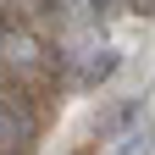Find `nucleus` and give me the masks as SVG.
I'll return each mask as SVG.
<instances>
[{
	"instance_id": "1",
	"label": "nucleus",
	"mask_w": 155,
	"mask_h": 155,
	"mask_svg": "<svg viewBox=\"0 0 155 155\" xmlns=\"http://www.w3.org/2000/svg\"><path fill=\"white\" fill-rule=\"evenodd\" d=\"M116 72H122V50H111V45H94V50H83V55H78V72H72V83L83 89V94H94L100 83H111Z\"/></svg>"
},
{
	"instance_id": "2",
	"label": "nucleus",
	"mask_w": 155,
	"mask_h": 155,
	"mask_svg": "<svg viewBox=\"0 0 155 155\" xmlns=\"http://www.w3.org/2000/svg\"><path fill=\"white\" fill-rule=\"evenodd\" d=\"M139 116H144V94H122L116 105H105L100 116H94V133H100V139H111V133H122V127H133Z\"/></svg>"
}]
</instances>
